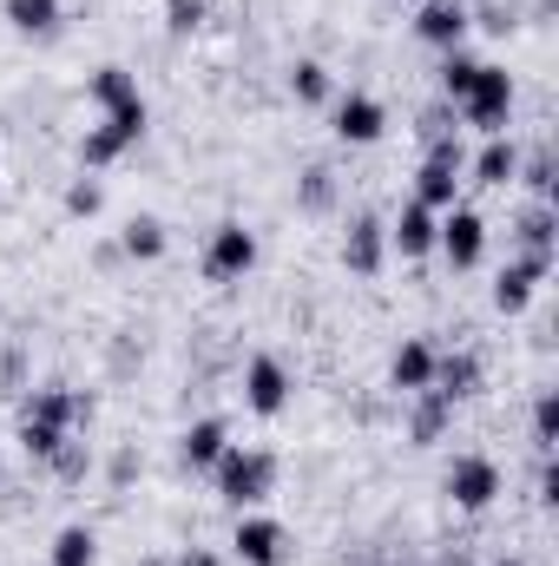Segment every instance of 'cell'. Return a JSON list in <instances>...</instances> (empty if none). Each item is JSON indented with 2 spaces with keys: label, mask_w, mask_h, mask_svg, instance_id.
<instances>
[{
  "label": "cell",
  "mask_w": 559,
  "mask_h": 566,
  "mask_svg": "<svg viewBox=\"0 0 559 566\" xmlns=\"http://www.w3.org/2000/svg\"><path fill=\"white\" fill-rule=\"evenodd\" d=\"M434 224H441V211H428V205L409 198V205L389 218V258H402V264L434 258Z\"/></svg>",
  "instance_id": "obj_19"
},
{
  "label": "cell",
  "mask_w": 559,
  "mask_h": 566,
  "mask_svg": "<svg viewBox=\"0 0 559 566\" xmlns=\"http://www.w3.org/2000/svg\"><path fill=\"white\" fill-rule=\"evenodd\" d=\"M46 566H99V534H93L86 521L60 527V534H53V547H46Z\"/></svg>",
  "instance_id": "obj_27"
},
{
  "label": "cell",
  "mask_w": 559,
  "mask_h": 566,
  "mask_svg": "<svg viewBox=\"0 0 559 566\" xmlns=\"http://www.w3.org/2000/svg\"><path fill=\"white\" fill-rule=\"evenodd\" d=\"M329 133L336 145H382L389 139V106L376 99V93H362V86H349V93H336L329 99Z\"/></svg>",
  "instance_id": "obj_10"
},
{
  "label": "cell",
  "mask_w": 559,
  "mask_h": 566,
  "mask_svg": "<svg viewBox=\"0 0 559 566\" xmlns=\"http://www.w3.org/2000/svg\"><path fill=\"white\" fill-rule=\"evenodd\" d=\"M211 494L231 507V514H251L277 494V454L271 448H251V441H231L211 468Z\"/></svg>",
  "instance_id": "obj_4"
},
{
  "label": "cell",
  "mask_w": 559,
  "mask_h": 566,
  "mask_svg": "<svg viewBox=\"0 0 559 566\" xmlns=\"http://www.w3.org/2000/svg\"><path fill=\"white\" fill-rule=\"evenodd\" d=\"M231 560L238 566H289V527H283L277 514H264V507L238 514V527H231Z\"/></svg>",
  "instance_id": "obj_11"
},
{
  "label": "cell",
  "mask_w": 559,
  "mask_h": 566,
  "mask_svg": "<svg viewBox=\"0 0 559 566\" xmlns=\"http://www.w3.org/2000/svg\"><path fill=\"white\" fill-rule=\"evenodd\" d=\"M257 264H264V238H257L244 218H224V224H211V231H204V251H198L204 283H218V290L251 283V277H257Z\"/></svg>",
  "instance_id": "obj_5"
},
{
  "label": "cell",
  "mask_w": 559,
  "mask_h": 566,
  "mask_svg": "<svg viewBox=\"0 0 559 566\" xmlns=\"http://www.w3.org/2000/svg\"><path fill=\"white\" fill-rule=\"evenodd\" d=\"M86 422H93V396L86 389H73V382H27L20 409H13V441L27 448V461L46 468Z\"/></svg>",
  "instance_id": "obj_2"
},
{
  "label": "cell",
  "mask_w": 559,
  "mask_h": 566,
  "mask_svg": "<svg viewBox=\"0 0 559 566\" xmlns=\"http://www.w3.org/2000/svg\"><path fill=\"white\" fill-rule=\"evenodd\" d=\"M382 264H389V218L356 211L349 231H342V271L369 283V277H382Z\"/></svg>",
  "instance_id": "obj_13"
},
{
  "label": "cell",
  "mask_w": 559,
  "mask_h": 566,
  "mask_svg": "<svg viewBox=\"0 0 559 566\" xmlns=\"http://www.w3.org/2000/svg\"><path fill=\"white\" fill-rule=\"evenodd\" d=\"M514 99H520L514 73L494 66V60H481V66L467 73V86L447 99V113H454V126H467V133H481V139H500V133L514 126Z\"/></svg>",
  "instance_id": "obj_3"
},
{
  "label": "cell",
  "mask_w": 559,
  "mask_h": 566,
  "mask_svg": "<svg viewBox=\"0 0 559 566\" xmlns=\"http://www.w3.org/2000/svg\"><path fill=\"white\" fill-rule=\"evenodd\" d=\"M547 277H553V264H540V258H520V251H514V258L494 271V290H487V296H494V310H500V316H520V310H534V296L547 290Z\"/></svg>",
  "instance_id": "obj_14"
},
{
  "label": "cell",
  "mask_w": 559,
  "mask_h": 566,
  "mask_svg": "<svg viewBox=\"0 0 559 566\" xmlns=\"http://www.w3.org/2000/svg\"><path fill=\"white\" fill-rule=\"evenodd\" d=\"M0 20L13 40H33V46H53L66 33V0H0Z\"/></svg>",
  "instance_id": "obj_16"
},
{
  "label": "cell",
  "mask_w": 559,
  "mask_h": 566,
  "mask_svg": "<svg viewBox=\"0 0 559 566\" xmlns=\"http://www.w3.org/2000/svg\"><path fill=\"white\" fill-rule=\"evenodd\" d=\"M33 566H46V560H33Z\"/></svg>",
  "instance_id": "obj_35"
},
{
  "label": "cell",
  "mask_w": 559,
  "mask_h": 566,
  "mask_svg": "<svg viewBox=\"0 0 559 566\" xmlns=\"http://www.w3.org/2000/svg\"><path fill=\"white\" fill-rule=\"evenodd\" d=\"M553 441H559V396L540 389V396H534V448L553 454Z\"/></svg>",
  "instance_id": "obj_30"
},
{
  "label": "cell",
  "mask_w": 559,
  "mask_h": 566,
  "mask_svg": "<svg viewBox=\"0 0 559 566\" xmlns=\"http://www.w3.org/2000/svg\"><path fill=\"white\" fill-rule=\"evenodd\" d=\"M60 211H66L73 224H99V218H106V185H99V171H80V178H66V191H60Z\"/></svg>",
  "instance_id": "obj_26"
},
{
  "label": "cell",
  "mask_w": 559,
  "mask_h": 566,
  "mask_svg": "<svg viewBox=\"0 0 559 566\" xmlns=\"http://www.w3.org/2000/svg\"><path fill=\"white\" fill-rule=\"evenodd\" d=\"M467 171H474V185H487V191H507L514 178H520V145L507 139H481V151L467 158Z\"/></svg>",
  "instance_id": "obj_22"
},
{
  "label": "cell",
  "mask_w": 559,
  "mask_h": 566,
  "mask_svg": "<svg viewBox=\"0 0 559 566\" xmlns=\"http://www.w3.org/2000/svg\"><path fill=\"white\" fill-rule=\"evenodd\" d=\"M86 99H93L99 119L80 133V171H113V165H126V158L145 145V133H151V99H145L139 73L119 66V60L93 66Z\"/></svg>",
  "instance_id": "obj_1"
},
{
  "label": "cell",
  "mask_w": 559,
  "mask_h": 566,
  "mask_svg": "<svg viewBox=\"0 0 559 566\" xmlns=\"http://www.w3.org/2000/svg\"><path fill=\"white\" fill-rule=\"evenodd\" d=\"M165 251H171V224L158 211H133L113 238V258H126V264H158Z\"/></svg>",
  "instance_id": "obj_20"
},
{
  "label": "cell",
  "mask_w": 559,
  "mask_h": 566,
  "mask_svg": "<svg viewBox=\"0 0 559 566\" xmlns=\"http://www.w3.org/2000/svg\"><path fill=\"white\" fill-rule=\"evenodd\" d=\"M514 251L520 258H540V264H559V211L527 198V211L514 218Z\"/></svg>",
  "instance_id": "obj_21"
},
{
  "label": "cell",
  "mask_w": 559,
  "mask_h": 566,
  "mask_svg": "<svg viewBox=\"0 0 559 566\" xmlns=\"http://www.w3.org/2000/svg\"><path fill=\"white\" fill-rule=\"evenodd\" d=\"M336 205H342V178H336V165H323V158L303 165V171H296V211H303V218H329Z\"/></svg>",
  "instance_id": "obj_24"
},
{
  "label": "cell",
  "mask_w": 559,
  "mask_h": 566,
  "mask_svg": "<svg viewBox=\"0 0 559 566\" xmlns=\"http://www.w3.org/2000/svg\"><path fill=\"white\" fill-rule=\"evenodd\" d=\"M171 566H224V554H218V547H184Z\"/></svg>",
  "instance_id": "obj_32"
},
{
  "label": "cell",
  "mask_w": 559,
  "mask_h": 566,
  "mask_svg": "<svg viewBox=\"0 0 559 566\" xmlns=\"http://www.w3.org/2000/svg\"><path fill=\"white\" fill-rule=\"evenodd\" d=\"M461 185H467V151H461V139L454 133L447 139H428V151H421V165H415V205L447 211V205H461Z\"/></svg>",
  "instance_id": "obj_8"
},
{
  "label": "cell",
  "mask_w": 559,
  "mask_h": 566,
  "mask_svg": "<svg viewBox=\"0 0 559 566\" xmlns=\"http://www.w3.org/2000/svg\"><path fill=\"white\" fill-rule=\"evenodd\" d=\"M434 258H441L454 277L481 271V264H487V218H481L474 205H447L441 224H434Z\"/></svg>",
  "instance_id": "obj_9"
},
{
  "label": "cell",
  "mask_w": 559,
  "mask_h": 566,
  "mask_svg": "<svg viewBox=\"0 0 559 566\" xmlns=\"http://www.w3.org/2000/svg\"><path fill=\"white\" fill-rule=\"evenodd\" d=\"M514 185H527V198H540V205H553V191H559L553 151H547V145H534V151H520V178H514Z\"/></svg>",
  "instance_id": "obj_28"
},
{
  "label": "cell",
  "mask_w": 559,
  "mask_h": 566,
  "mask_svg": "<svg viewBox=\"0 0 559 566\" xmlns=\"http://www.w3.org/2000/svg\"><path fill=\"white\" fill-rule=\"evenodd\" d=\"M224 448H231V422L224 416H198V422L178 428V468L184 474H211Z\"/></svg>",
  "instance_id": "obj_18"
},
{
  "label": "cell",
  "mask_w": 559,
  "mask_h": 566,
  "mask_svg": "<svg viewBox=\"0 0 559 566\" xmlns=\"http://www.w3.org/2000/svg\"><path fill=\"white\" fill-rule=\"evenodd\" d=\"M158 20H165V33H171V40H191V33H204V27H211V0H165V7H158Z\"/></svg>",
  "instance_id": "obj_29"
},
{
  "label": "cell",
  "mask_w": 559,
  "mask_h": 566,
  "mask_svg": "<svg viewBox=\"0 0 559 566\" xmlns=\"http://www.w3.org/2000/svg\"><path fill=\"white\" fill-rule=\"evenodd\" d=\"M409 33H415L428 53H454V46H467V33H474V7H467V0H421L415 20H409Z\"/></svg>",
  "instance_id": "obj_12"
},
{
  "label": "cell",
  "mask_w": 559,
  "mask_h": 566,
  "mask_svg": "<svg viewBox=\"0 0 559 566\" xmlns=\"http://www.w3.org/2000/svg\"><path fill=\"white\" fill-rule=\"evenodd\" d=\"M238 402H244L257 422H277V416H289V402H296V369L283 363L277 349L244 356V369H238Z\"/></svg>",
  "instance_id": "obj_7"
},
{
  "label": "cell",
  "mask_w": 559,
  "mask_h": 566,
  "mask_svg": "<svg viewBox=\"0 0 559 566\" xmlns=\"http://www.w3.org/2000/svg\"><path fill=\"white\" fill-rule=\"evenodd\" d=\"M434 363H441V349L428 343V336H402L395 349H389V389L409 402L421 389H434Z\"/></svg>",
  "instance_id": "obj_17"
},
{
  "label": "cell",
  "mask_w": 559,
  "mask_h": 566,
  "mask_svg": "<svg viewBox=\"0 0 559 566\" xmlns=\"http://www.w3.org/2000/svg\"><path fill=\"white\" fill-rule=\"evenodd\" d=\"M441 494H447V507H454V514H487V507H500L507 474H500V461H494V454L461 448V454L447 461V474H441Z\"/></svg>",
  "instance_id": "obj_6"
},
{
  "label": "cell",
  "mask_w": 559,
  "mask_h": 566,
  "mask_svg": "<svg viewBox=\"0 0 559 566\" xmlns=\"http://www.w3.org/2000/svg\"><path fill=\"white\" fill-rule=\"evenodd\" d=\"M0 474H7V454H0Z\"/></svg>",
  "instance_id": "obj_34"
},
{
  "label": "cell",
  "mask_w": 559,
  "mask_h": 566,
  "mask_svg": "<svg viewBox=\"0 0 559 566\" xmlns=\"http://www.w3.org/2000/svg\"><path fill=\"white\" fill-rule=\"evenodd\" d=\"M133 474H139V454L119 448V461H113V488H133Z\"/></svg>",
  "instance_id": "obj_31"
},
{
  "label": "cell",
  "mask_w": 559,
  "mask_h": 566,
  "mask_svg": "<svg viewBox=\"0 0 559 566\" xmlns=\"http://www.w3.org/2000/svg\"><path fill=\"white\" fill-rule=\"evenodd\" d=\"M487 389V363H481V349H441V363H434V396L447 402V409H461V402H474Z\"/></svg>",
  "instance_id": "obj_15"
},
{
  "label": "cell",
  "mask_w": 559,
  "mask_h": 566,
  "mask_svg": "<svg viewBox=\"0 0 559 566\" xmlns=\"http://www.w3.org/2000/svg\"><path fill=\"white\" fill-rule=\"evenodd\" d=\"M454 416H461V409H447L434 389L409 396V441H415V448H434V441H447V434H454Z\"/></svg>",
  "instance_id": "obj_25"
},
{
  "label": "cell",
  "mask_w": 559,
  "mask_h": 566,
  "mask_svg": "<svg viewBox=\"0 0 559 566\" xmlns=\"http://www.w3.org/2000/svg\"><path fill=\"white\" fill-rule=\"evenodd\" d=\"M283 93H289L296 106H329V99H336V73H329V60H316V53L289 60V73H283Z\"/></svg>",
  "instance_id": "obj_23"
},
{
  "label": "cell",
  "mask_w": 559,
  "mask_h": 566,
  "mask_svg": "<svg viewBox=\"0 0 559 566\" xmlns=\"http://www.w3.org/2000/svg\"><path fill=\"white\" fill-rule=\"evenodd\" d=\"M487 566H534V560H520V554H494Z\"/></svg>",
  "instance_id": "obj_33"
}]
</instances>
